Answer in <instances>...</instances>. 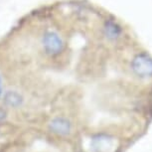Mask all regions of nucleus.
Instances as JSON below:
<instances>
[{
  "mask_svg": "<svg viewBox=\"0 0 152 152\" xmlns=\"http://www.w3.org/2000/svg\"><path fill=\"white\" fill-rule=\"evenodd\" d=\"M42 45L45 53L50 56H57L64 50V42L55 32H47L42 38Z\"/></svg>",
  "mask_w": 152,
  "mask_h": 152,
  "instance_id": "obj_1",
  "label": "nucleus"
},
{
  "mask_svg": "<svg viewBox=\"0 0 152 152\" xmlns=\"http://www.w3.org/2000/svg\"><path fill=\"white\" fill-rule=\"evenodd\" d=\"M133 72L138 77L147 78L152 76V58L145 54L137 55L131 64Z\"/></svg>",
  "mask_w": 152,
  "mask_h": 152,
  "instance_id": "obj_2",
  "label": "nucleus"
},
{
  "mask_svg": "<svg viewBox=\"0 0 152 152\" xmlns=\"http://www.w3.org/2000/svg\"><path fill=\"white\" fill-rule=\"evenodd\" d=\"M113 146V140L110 136L97 135L91 140V149L94 152H108Z\"/></svg>",
  "mask_w": 152,
  "mask_h": 152,
  "instance_id": "obj_3",
  "label": "nucleus"
},
{
  "mask_svg": "<svg viewBox=\"0 0 152 152\" xmlns=\"http://www.w3.org/2000/svg\"><path fill=\"white\" fill-rule=\"evenodd\" d=\"M50 128L53 132H55L60 135H67L71 130V123L69 120L62 118V117H57L53 119L50 123Z\"/></svg>",
  "mask_w": 152,
  "mask_h": 152,
  "instance_id": "obj_4",
  "label": "nucleus"
},
{
  "mask_svg": "<svg viewBox=\"0 0 152 152\" xmlns=\"http://www.w3.org/2000/svg\"><path fill=\"white\" fill-rule=\"evenodd\" d=\"M4 102L10 107H19L23 102V97L16 91H8L4 96Z\"/></svg>",
  "mask_w": 152,
  "mask_h": 152,
  "instance_id": "obj_5",
  "label": "nucleus"
},
{
  "mask_svg": "<svg viewBox=\"0 0 152 152\" xmlns=\"http://www.w3.org/2000/svg\"><path fill=\"white\" fill-rule=\"evenodd\" d=\"M104 31H105V35L110 39H115L120 34V28L117 26L115 23L111 21L105 23Z\"/></svg>",
  "mask_w": 152,
  "mask_h": 152,
  "instance_id": "obj_6",
  "label": "nucleus"
},
{
  "mask_svg": "<svg viewBox=\"0 0 152 152\" xmlns=\"http://www.w3.org/2000/svg\"><path fill=\"white\" fill-rule=\"evenodd\" d=\"M4 116H5V113H2V111H0V121H1V120L4 118Z\"/></svg>",
  "mask_w": 152,
  "mask_h": 152,
  "instance_id": "obj_7",
  "label": "nucleus"
},
{
  "mask_svg": "<svg viewBox=\"0 0 152 152\" xmlns=\"http://www.w3.org/2000/svg\"><path fill=\"white\" fill-rule=\"evenodd\" d=\"M2 94V82H1V79H0V96Z\"/></svg>",
  "mask_w": 152,
  "mask_h": 152,
  "instance_id": "obj_8",
  "label": "nucleus"
}]
</instances>
